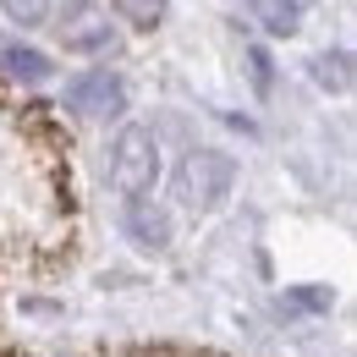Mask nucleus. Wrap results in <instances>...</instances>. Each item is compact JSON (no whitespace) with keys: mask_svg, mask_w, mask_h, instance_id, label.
<instances>
[{"mask_svg":"<svg viewBox=\"0 0 357 357\" xmlns=\"http://www.w3.org/2000/svg\"><path fill=\"white\" fill-rule=\"evenodd\" d=\"M132 231L143 236V248H165V236H171L160 215H143V209H132Z\"/></svg>","mask_w":357,"mask_h":357,"instance_id":"1a4fd4ad","label":"nucleus"},{"mask_svg":"<svg viewBox=\"0 0 357 357\" xmlns=\"http://www.w3.org/2000/svg\"><path fill=\"white\" fill-rule=\"evenodd\" d=\"M313 77H319L324 89H347V83H352V72H347V55H319V61H313Z\"/></svg>","mask_w":357,"mask_h":357,"instance_id":"0eeeda50","label":"nucleus"},{"mask_svg":"<svg viewBox=\"0 0 357 357\" xmlns=\"http://www.w3.org/2000/svg\"><path fill=\"white\" fill-rule=\"evenodd\" d=\"M116 11L132 22V28H154L165 17V0H116Z\"/></svg>","mask_w":357,"mask_h":357,"instance_id":"423d86ee","label":"nucleus"},{"mask_svg":"<svg viewBox=\"0 0 357 357\" xmlns=\"http://www.w3.org/2000/svg\"><path fill=\"white\" fill-rule=\"evenodd\" d=\"M0 66L11 77H22V83H45L50 77V55L45 50H28V45H6L0 50Z\"/></svg>","mask_w":357,"mask_h":357,"instance_id":"39448f33","label":"nucleus"},{"mask_svg":"<svg viewBox=\"0 0 357 357\" xmlns=\"http://www.w3.org/2000/svg\"><path fill=\"white\" fill-rule=\"evenodd\" d=\"M275 6H286V11H291V17H297V11H308L313 0H275Z\"/></svg>","mask_w":357,"mask_h":357,"instance_id":"9b49d317","label":"nucleus"},{"mask_svg":"<svg viewBox=\"0 0 357 357\" xmlns=\"http://www.w3.org/2000/svg\"><path fill=\"white\" fill-rule=\"evenodd\" d=\"M231 181H236V165H231L225 154H215V149H198V154L181 160L176 192H181V204H187L192 215H209L225 192H231Z\"/></svg>","mask_w":357,"mask_h":357,"instance_id":"f03ea898","label":"nucleus"},{"mask_svg":"<svg viewBox=\"0 0 357 357\" xmlns=\"http://www.w3.org/2000/svg\"><path fill=\"white\" fill-rule=\"evenodd\" d=\"M0 11H6L11 22H22V28H33V22L50 17V0H0Z\"/></svg>","mask_w":357,"mask_h":357,"instance_id":"6e6552de","label":"nucleus"},{"mask_svg":"<svg viewBox=\"0 0 357 357\" xmlns=\"http://www.w3.org/2000/svg\"><path fill=\"white\" fill-rule=\"evenodd\" d=\"M61 105H66L72 116L99 121V116H116V110L127 105V89H121L116 72H77V77L66 83V93H61Z\"/></svg>","mask_w":357,"mask_h":357,"instance_id":"7ed1b4c3","label":"nucleus"},{"mask_svg":"<svg viewBox=\"0 0 357 357\" xmlns=\"http://www.w3.org/2000/svg\"><path fill=\"white\" fill-rule=\"evenodd\" d=\"M253 6H259V17H264L269 33H291V28H297V17H291L286 6H275V0H253Z\"/></svg>","mask_w":357,"mask_h":357,"instance_id":"9d476101","label":"nucleus"},{"mask_svg":"<svg viewBox=\"0 0 357 357\" xmlns=\"http://www.w3.org/2000/svg\"><path fill=\"white\" fill-rule=\"evenodd\" d=\"M61 45L66 50H105L110 45V22L93 0H72L66 17H61Z\"/></svg>","mask_w":357,"mask_h":357,"instance_id":"20e7f679","label":"nucleus"},{"mask_svg":"<svg viewBox=\"0 0 357 357\" xmlns=\"http://www.w3.org/2000/svg\"><path fill=\"white\" fill-rule=\"evenodd\" d=\"M160 176V149H154V132L149 127H121L116 137V149H110V181H116V192L137 204L149 187Z\"/></svg>","mask_w":357,"mask_h":357,"instance_id":"f257e3e1","label":"nucleus"}]
</instances>
